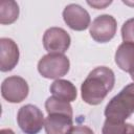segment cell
<instances>
[{
    "instance_id": "cell-9",
    "label": "cell",
    "mask_w": 134,
    "mask_h": 134,
    "mask_svg": "<svg viewBox=\"0 0 134 134\" xmlns=\"http://www.w3.org/2000/svg\"><path fill=\"white\" fill-rule=\"evenodd\" d=\"M19 47L9 38L0 39V70L2 72L12 71L19 62Z\"/></svg>"
},
{
    "instance_id": "cell-10",
    "label": "cell",
    "mask_w": 134,
    "mask_h": 134,
    "mask_svg": "<svg viewBox=\"0 0 134 134\" xmlns=\"http://www.w3.org/2000/svg\"><path fill=\"white\" fill-rule=\"evenodd\" d=\"M44 128L46 134H70L73 129V120L71 116L64 114H48Z\"/></svg>"
},
{
    "instance_id": "cell-18",
    "label": "cell",
    "mask_w": 134,
    "mask_h": 134,
    "mask_svg": "<svg viewBox=\"0 0 134 134\" xmlns=\"http://www.w3.org/2000/svg\"><path fill=\"white\" fill-rule=\"evenodd\" d=\"M90 6H93L94 8H96V9H103V8H105L107 5H109V4H111V1H109V2H99V1H88L87 2Z\"/></svg>"
},
{
    "instance_id": "cell-15",
    "label": "cell",
    "mask_w": 134,
    "mask_h": 134,
    "mask_svg": "<svg viewBox=\"0 0 134 134\" xmlns=\"http://www.w3.org/2000/svg\"><path fill=\"white\" fill-rule=\"evenodd\" d=\"M103 134H134V126L129 122H118L106 119L102 129Z\"/></svg>"
},
{
    "instance_id": "cell-6",
    "label": "cell",
    "mask_w": 134,
    "mask_h": 134,
    "mask_svg": "<svg viewBox=\"0 0 134 134\" xmlns=\"http://www.w3.org/2000/svg\"><path fill=\"white\" fill-rule=\"evenodd\" d=\"M29 92L27 82L18 75L6 77L1 85L2 97L8 103L17 104L24 100Z\"/></svg>"
},
{
    "instance_id": "cell-12",
    "label": "cell",
    "mask_w": 134,
    "mask_h": 134,
    "mask_svg": "<svg viewBox=\"0 0 134 134\" xmlns=\"http://www.w3.org/2000/svg\"><path fill=\"white\" fill-rule=\"evenodd\" d=\"M50 92L52 93V96H55L60 99H63L65 102H73L76 98L77 92L75 86L67 80H55L49 88Z\"/></svg>"
},
{
    "instance_id": "cell-14",
    "label": "cell",
    "mask_w": 134,
    "mask_h": 134,
    "mask_svg": "<svg viewBox=\"0 0 134 134\" xmlns=\"http://www.w3.org/2000/svg\"><path fill=\"white\" fill-rule=\"evenodd\" d=\"M45 109L48 114H64L71 117L73 115L71 105L68 102L60 99L55 96H50L46 99Z\"/></svg>"
},
{
    "instance_id": "cell-3",
    "label": "cell",
    "mask_w": 134,
    "mask_h": 134,
    "mask_svg": "<svg viewBox=\"0 0 134 134\" xmlns=\"http://www.w3.org/2000/svg\"><path fill=\"white\" fill-rule=\"evenodd\" d=\"M69 68V59L63 53H47L38 62V71L45 79L59 80L67 74Z\"/></svg>"
},
{
    "instance_id": "cell-17",
    "label": "cell",
    "mask_w": 134,
    "mask_h": 134,
    "mask_svg": "<svg viewBox=\"0 0 134 134\" xmlns=\"http://www.w3.org/2000/svg\"><path fill=\"white\" fill-rule=\"evenodd\" d=\"M70 134H94V132L87 126H75Z\"/></svg>"
},
{
    "instance_id": "cell-16",
    "label": "cell",
    "mask_w": 134,
    "mask_h": 134,
    "mask_svg": "<svg viewBox=\"0 0 134 134\" xmlns=\"http://www.w3.org/2000/svg\"><path fill=\"white\" fill-rule=\"evenodd\" d=\"M121 38L124 42L134 43V18L128 19L121 26Z\"/></svg>"
},
{
    "instance_id": "cell-19",
    "label": "cell",
    "mask_w": 134,
    "mask_h": 134,
    "mask_svg": "<svg viewBox=\"0 0 134 134\" xmlns=\"http://www.w3.org/2000/svg\"><path fill=\"white\" fill-rule=\"evenodd\" d=\"M0 134H15V132L10 129H2L0 131Z\"/></svg>"
},
{
    "instance_id": "cell-20",
    "label": "cell",
    "mask_w": 134,
    "mask_h": 134,
    "mask_svg": "<svg viewBox=\"0 0 134 134\" xmlns=\"http://www.w3.org/2000/svg\"><path fill=\"white\" fill-rule=\"evenodd\" d=\"M131 79L134 81V72H132V73H131Z\"/></svg>"
},
{
    "instance_id": "cell-11",
    "label": "cell",
    "mask_w": 134,
    "mask_h": 134,
    "mask_svg": "<svg viewBox=\"0 0 134 134\" xmlns=\"http://www.w3.org/2000/svg\"><path fill=\"white\" fill-rule=\"evenodd\" d=\"M115 63L124 71L130 74L134 72V43H121L115 52Z\"/></svg>"
},
{
    "instance_id": "cell-5",
    "label": "cell",
    "mask_w": 134,
    "mask_h": 134,
    "mask_svg": "<svg viewBox=\"0 0 134 134\" xmlns=\"http://www.w3.org/2000/svg\"><path fill=\"white\" fill-rule=\"evenodd\" d=\"M117 23L111 15L97 16L89 26L91 38L98 43H107L112 40L116 34Z\"/></svg>"
},
{
    "instance_id": "cell-2",
    "label": "cell",
    "mask_w": 134,
    "mask_h": 134,
    "mask_svg": "<svg viewBox=\"0 0 134 134\" xmlns=\"http://www.w3.org/2000/svg\"><path fill=\"white\" fill-rule=\"evenodd\" d=\"M134 112V83L124 87L112 97L105 108L106 119L111 121H125Z\"/></svg>"
},
{
    "instance_id": "cell-1",
    "label": "cell",
    "mask_w": 134,
    "mask_h": 134,
    "mask_svg": "<svg viewBox=\"0 0 134 134\" xmlns=\"http://www.w3.org/2000/svg\"><path fill=\"white\" fill-rule=\"evenodd\" d=\"M115 75L112 69L99 66L90 71L81 86L82 98L88 105H99L113 89Z\"/></svg>"
},
{
    "instance_id": "cell-13",
    "label": "cell",
    "mask_w": 134,
    "mask_h": 134,
    "mask_svg": "<svg viewBox=\"0 0 134 134\" xmlns=\"http://www.w3.org/2000/svg\"><path fill=\"white\" fill-rule=\"evenodd\" d=\"M19 17V5L13 0L0 1V23L2 25H9L14 23Z\"/></svg>"
},
{
    "instance_id": "cell-8",
    "label": "cell",
    "mask_w": 134,
    "mask_h": 134,
    "mask_svg": "<svg viewBox=\"0 0 134 134\" xmlns=\"http://www.w3.org/2000/svg\"><path fill=\"white\" fill-rule=\"evenodd\" d=\"M64 22L73 30L82 31L90 26L89 13L79 4L72 3L67 5L63 10Z\"/></svg>"
},
{
    "instance_id": "cell-7",
    "label": "cell",
    "mask_w": 134,
    "mask_h": 134,
    "mask_svg": "<svg viewBox=\"0 0 134 134\" xmlns=\"http://www.w3.org/2000/svg\"><path fill=\"white\" fill-rule=\"evenodd\" d=\"M71 43L69 34L61 27H50L43 36V46L48 53H63Z\"/></svg>"
},
{
    "instance_id": "cell-4",
    "label": "cell",
    "mask_w": 134,
    "mask_h": 134,
    "mask_svg": "<svg viewBox=\"0 0 134 134\" xmlns=\"http://www.w3.org/2000/svg\"><path fill=\"white\" fill-rule=\"evenodd\" d=\"M18 126L25 134H38L44 127L43 112L35 105L22 106L17 114Z\"/></svg>"
}]
</instances>
